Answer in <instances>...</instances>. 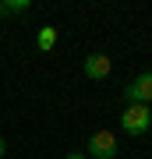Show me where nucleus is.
Returning <instances> with one entry per match:
<instances>
[{
  "mask_svg": "<svg viewBox=\"0 0 152 159\" xmlns=\"http://www.w3.org/2000/svg\"><path fill=\"white\" fill-rule=\"evenodd\" d=\"M120 127H124L131 138H141L152 127V110L149 106H127L124 113H120Z\"/></svg>",
  "mask_w": 152,
  "mask_h": 159,
  "instance_id": "obj_1",
  "label": "nucleus"
},
{
  "mask_svg": "<svg viewBox=\"0 0 152 159\" xmlns=\"http://www.w3.org/2000/svg\"><path fill=\"white\" fill-rule=\"evenodd\" d=\"M124 96H127V106H149L152 102V71H141L124 89Z\"/></svg>",
  "mask_w": 152,
  "mask_h": 159,
  "instance_id": "obj_2",
  "label": "nucleus"
},
{
  "mask_svg": "<svg viewBox=\"0 0 152 159\" xmlns=\"http://www.w3.org/2000/svg\"><path fill=\"white\" fill-rule=\"evenodd\" d=\"M89 156L92 159H113L117 156V138H113V131H96V134L89 138Z\"/></svg>",
  "mask_w": 152,
  "mask_h": 159,
  "instance_id": "obj_3",
  "label": "nucleus"
},
{
  "mask_svg": "<svg viewBox=\"0 0 152 159\" xmlns=\"http://www.w3.org/2000/svg\"><path fill=\"white\" fill-rule=\"evenodd\" d=\"M110 71H113V60L106 53H89V57H85V78L103 81V78H110Z\"/></svg>",
  "mask_w": 152,
  "mask_h": 159,
  "instance_id": "obj_4",
  "label": "nucleus"
},
{
  "mask_svg": "<svg viewBox=\"0 0 152 159\" xmlns=\"http://www.w3.org/2000/svg\"><path fill=\"white\" fill-rule=\"evenodd\" d=\"M35 46H39V50H53V46H57V29H53V25H43V29H39Z\"/></svg>",
  "mask_w": 152,
  "mask_h": 159,
  "instance_id": "obj_5",
  "label": "nucleus"
},
{
  "mask_svg": "<svg viewBox=\"0 0 152 159\" xmlns=\"http://www.w3.org/2000/svg\"><path fill=\"white\" fill-rule=\"evenodd\" d=\"M21 11H28V0H0V18L21 14Z\"/></svg>",
  "mask_w": 152,
  "mask_h": 159,
  "instance_id": "obj_6",
  "label": "nucleus"
},
{
  "mask_svg": "<svg viewBox=\"0 0 152 159\" xmlns=\"http://www.w3.org/2000/svg\"><path fill=\"white\" fill-rule=\"evenodd\" d=\"M64 159H85V152H67Z\"/></svg>",
  "mask_w": 152,
  "mask_h": 159,
  "instance_id": "obj_7",
  "label": "nucleus"
},
{
  "mask_svg": "<svg viewBox=\"0 0 152 159\" xmlns=\"http://www.w3.org/2000/svg\"><path fill=\"white\" fill-rule=\"evenodd\" d=\"M4 152H7V142H4V138H0V159H4Z\"/></svg>",
  "mask_w": 152,
  "mask_h": 159,
  "instance_id": "obj_8",
  "label": "nucleus"
}]
</instances>
